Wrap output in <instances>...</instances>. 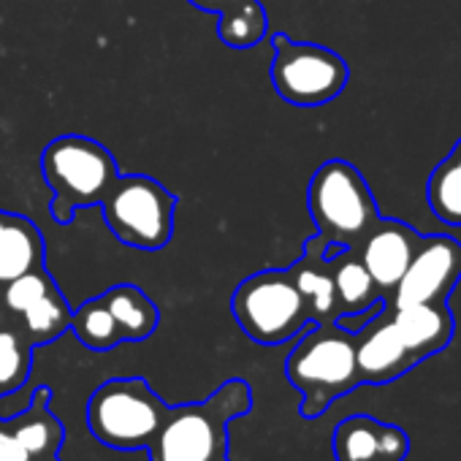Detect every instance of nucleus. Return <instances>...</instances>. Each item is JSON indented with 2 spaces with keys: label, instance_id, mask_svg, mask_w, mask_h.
<instances>
[{
  "label": "nucleus",
  "instance_id": "f257e3e1",
  "mask_svg": "<svg viewBox=\"0 0 461 461\" xmlns=\"http://www.w3.org/2000/svg\"><path fill=\"white\" fill-rule=\"evenodd\" d=\"M253 391L245 380L222 383L198 404L168 407V415L147 445L149 461H220L228 458V423L250 412Z\"/></svg>",
  "mask_w": 461,
  "mask_h": 461
},
{
  "label": "nucleus",
  "instance_id": "f03ea898",
  "mask_svg": "<svg viewBox=\"0 0 461 461\" xmlns=\"http://www.w3.org/2000/svg\"><path fill=\"white\" fill-rule=\"evenodd\" d=\"M291 385L302 393L304 418L323 415L331 402L361 385L356 366V334L337 323H310L285 361Z\"/></svg>",
  "mask_w": 461,
  "mask_h": 461
},
{
  "label": "nucleus",
  "instance_id": "7ed1b4c3",
  "mask_svg": "<svg viewBox=\"0 0 461 461\" xmlns=\"http://www.w3.org/2000/svg\"><path fill=\"white\" fill-rule=\"evenodd\" d=\"M41 174L52 187V217L71 225L77 209L101 206L120 176L114 155L90 136H58L41 152Z\"/></svg>",
  "mask_w": 461,
  "mask_h": 461
},
{
  "label": "nucleus",
  "instance_id": "20e7f679",
  "mask_svg": "<svg viewBox=\"0 0 461 461\" xmlns=\"http://www.w3.org/2000/svg\"><path fill=\"white\" fill-rule=\"evenodd\" d=\"M307 203L326 248H358L380 220L364 174L348 160H326L312 174Z\"/></svg>",
  "mask_w": 461,
  "mask_h": 461
},
{
  "label": "nucleus",
  "instance_id": "39448f33",
  "mask_svg": "<svg viewBox=\"0 0 461 461\" xmlns=\"http://www.w3.org/2000/svg\"><path fill=\"white\" fill-rule=\"evenodd\" d=\"M166 415L168 407L141 377L106 380L87 404L93 437L114 450H147Z\"/></svg>",
  "mask_w": 461,
  "mask_h": 461
},
{
  "label": "nucleus",
  "instance_id": "423d86ee",
  "mask_svg": "<svg viewBox=\"0 0 461 461\" xmlns=\"http://www.w3.org/2000/svg\"><path fill=\"white\" fill-rule=\"evenodd\" d=\"M230 312L258 345H283L312 323L288 269H267L242 280L230 296Z\"/></svg>",
  "mask_w": 461,
  "mask_h": 461
},
{
  "label": "nucleus",
  "instance_id": "0eeeda50",
  "mask_svg": "<svg viewBox=\"0 0 461 461\" xmlns=\"http://www.w3.org/2000/svg\"><path fill=\"white\" fill-rule=\"evenodd\" d=\"M101 209L112 234L128 248L163 250L171 242L176 195L147 174H120Z\"/></svg>",
  "mask_w": 461,
  "mask_h": 461
},
{
  "label": "nucleus",
  "instance_id": "6e6552de",
  "mask_svg": "<svg viewBox=\"0 0 461 461\" xmlns=\"http://www.w3.org/2000/svg\"><path fill=\"white\" fill-rule=\"evenodd\" d=\"M272 85L294 106H323L334 101L350 77L348 63L329 47L294 41L283 33L272 39Z\"/></svg>",
  "mask_w": 461,
  "mask_h": 461
},
{
  "label": "nucleus",
  "instance_id": "1a4fd4ad",
  "mask_svg": "<svg viewBox=\"0 0 461 461\" xmlns=\"http://www.w3.org/2000/svg\"><path fill=\"white\" fill-rule=\"evenodd\" d=\"M461 280V245L453 237H420V245L393 288L391 307L447 302Z\"/></svg>",
  "mask_w": 461,
  "mask_h": 461
},
{
  "label": "nucleus",
  "instance_id": "9d476101",
  "mask_svg": "<svg viewBox=\"0 0 461 461\" xmlns=\"http://www.w3.org/2000/svg\"><path fill=\"white\" fill-rule=\"evenodd\" d=\"M356 366L361 385H385L418 366L404 348L388 307H383L364 329L356 331Z\"/></svg>",
  "mask_w": 461,
  "mask_h": 461
},
{
  "label": "nucleus",
  "instance_id": "9b49d317",
  "mask_svg": "<svg viewBox=\"0 0 461 461\" xmlns=\"http://www.w3.org/2000/svg\"><path fill=\"white\" fill-rule=\"evenodd\" d=\"M418 245H420V237L410 225H404L399 220L380 217L377 225L364 237V242L356 248L361 264L366 267V272L372 275L375 285L380 288V294L385 299L399 285Z\"/></svg>",
  "mask_w": 461,
  "mask_h": 461
},
{
  "label": "nucleus",
  "instance_id": "f8f14e48",
  "mask_svg": "<svg viewBox=\"0 0 461 461\" xmlns=\"http://www.w3.org/2000/svg\"><path fill=\"white\" fill-rule=\"evenodd\" d=\"M331 447L337 461H404L410 437L372 415H350L334 429Z\"/></svg>",
  "mask_w": 461,
  "mask_h": 461
},
{
  "label": "nucleus",
  "instance_id": "ddd939ff",
  "mask_svg": "<svg viewBox=\"0 0 461 461\" xmlns=\"http://www.w3.org/2000/svg\"><path fill=\"white\" fill-rule=\"evenodd\" d=\"M391 321L415 358L420 364L423 358L445 350L453 339V315L447 310V302H429V304H407V307H388Z\"/></svg>",
  "mask_w": 461,
  "mask_h": 461
},
{
  "label": "nucleus",
  "instance_id": "4468645a",
  "mask_svg": "<svg viewBox=\"0 0 461 461\" xmlns=\"http://www.w3.org/2000/svg\"><path fill=\"white\" fill-rule=\"evenodd\" d=\"M323 242L315 237L307 242L304 256L288 269L299 294L307 302L310 310V321L312 323H334L339 318V302H337V291H334V277H331V267L323 258Z\"/></svg>",
  "mask_w": 461,
  "mask_h": 461
},
{
  "label": "nucleus",
  "instance_id": "2eb2a0df",
  "mask_svg": "<svg viewBox=\"0 0 461 461\" xmlns=\"http://www.w3.org/2000/svg\"><path fill=\"white\" fill-rule=\"evenodd\" d=\"M44 267V240L31 217L6 214L0 228V283H12L14 277Z\"/></svg>",
  "mask_w": 461,
  "mask_h": 461
},
{
  "label": "nucleus",
  "instance_id": "dca6fc26",
  "mask_svg": "<svg viewBox=\"0 0 461 461\" xmlns=\"http://www.w3.org/2000/svg\"><path fill=\"white\" fill-rule=\"evenodd\" d=\"M50 399H52V391L50 388H39L33 393L28 410H23L20 415L9 418L14 434L20 437V442H23V447L28 450L31 458L58 456V450L63 445V423L52 415Z\"/></svg>",
  "mask_w": 461,
  "mask_h": 461
},
{
  "label": "nucleus",
  "instance_id": "f3484780",
  "mask_svg": "<svg viewBox=\"0 0 461 461\" xmlns=\"http://www.w3.org/2000/svg\"><path fill=\"white\" fill-rule=\"evenodd\" d=\"M326 261L331 267L334 291H337V302H339V315L364 312V310L375 307L377 302H385V296L375 285L372 275L361 264L356 248L339 250L334 258H326Z\"/></svg>",
  "mask_w": 461,
  "mask_h": 461
},
{
  "label": "nucleus",
  "instance_id": "a211bd4d",
  "mask_svg": "<svg viewBox=\"0 0 461 461\" xmlns=\"http://www.w3.org/2000/svg\"><path fill=\"white\" fill-rule=\"evenodd\" d=\"M101 296L120 326L122 342H141L149 334H155V329L160 323V312H158L155 302L139 285L122 283V285L109 288Z\"/></svg>",
  "mask_w": 461,
  "mask_h": 461
},
{
  "label": "nucleus",
  "instance_id": "6ab92c4d",
  "mask_svg": "<svg viewBox=\"0 0 461 461\" xmlns=\"http://www.w3.org/2000/svg\"><path fill=\"white\" fill-rule=\"evenodd\" d=\"M217 17V36L230 50H253L269 33V17L258 0H240Z\"/></svg>",
  "mask_w": 461,
  "mask_h": 461
},
{
  "label": "nucleus",
  "instance_id": "aec40b11",
  "mask_svg": "<svg viewBox=\"0 0 461 461\" xmlns=\"http://www.w3.org/2000/svg\"><path fill=\"white\" fill-rule=\"evenodd\" d=\"M429 206L445 225L461 228V139L429 176Z\"/></svg>",
  "mask_w": 461,
  "mask_h": 461
},
{
  "label": "nucleus",
  "instance_id": "412c9836",
  "mask_svg": "<svg viewBox=\"0 0 461 461\" xmlns=\"http://www.w3.org/2000/svg\"><path fill=\"white\" fill-rule=\"evenodd\" d=\"M71 307L66 302V296L60 294L58 285H52L39 302H33L25 312H23V323H25V337L31 345H44V342H55L60 334H66L71 329Z\"/></svg>",
  "mask_w": 461,
  "mask_h": 461
},
{
  "label": "nucleus",
  "instance_id": "4be33fe9",
  "mask_svg": "<svg viewBox=\"0 0 461 461\" xmlns=\"http://www.w3.org/2000/svg\"><path fill=\"white\" fill-rule=\"evenodd\" d=\"M71 329L79 337V342L90 350H112L117 345H122V334L120 326L114 321V315L109 312L104 296H95L90 302H85L79 310H74L71 315Z\"/></svg>",
  "mask_w": 461,
  "mask_h": 461
},
{
  "label": "nucleus",
  "instance_id": "5701e85b",
  "mask_svg": "<svg viewBox=\"0 0 461 461\" xmlns=\"http://www.w3.org/2000/svg\"><path fill=\"white\" fill-rule=\"evenodd\" d=\"M31 342L9 329H0V396H9L31 377Z\"/></svg>",
  "mask_w": 461,
  "mask_h": 461
},
{
  "label": "nucleus",
  "instance_id": "b1692460",
  "mask_svg": "<svg viewBox=\"0 0 461 461\" xmlns=\"http://www.w3.org/2000/svg\"><path fill=\"white\" fill-rule=\"evenodd\" d=\"M52 285H58L55 277H52L44 267H39V269L25 272V275L14 277L12 283H6L4 302H6V307H9L12 312L23 315V312H25L33 302H39Z\"/></svg>",
  "mask_w": 461,
  "mask_h": 461
},
{
  "label": "nucleus",
  "instance_id": "393cba45",
  "mask_svg": "<svg viewBox=\"0 0 461 461\" xmlns=\"http://www.w3.org/2000/svg\"><path fill=\"white\" fill-rule=\"evenodd\" d=\"M0 461H31L20 437L12 429V420L0 418Z\"/></svg>",
  "mask_w": 461,
  "mask_h": 461
},
{
  "label": "nucleus",
  "instance_id": "a878e982",
  "mask_svg": "<svg viewBox=\"0 0 461 461\" xmlns=\"http://www.w3.org/2000/svg\"><path fill=\"white\" fill-rule=\"evenodd\" d=\"M187 4L195 6V9H201V12H209V14H220V12H225L228 6L240 4V0H187Z\"/></svg>",
  "mask_w": 461,
  "mask_h": 461
},
{
  "label": "nucleus",
  "instance_id": "bb28decb",
  "mask_svg": "<svg viewBox=\"0 0 461 461\" xmlns=\"http://www.w3.org/2000/svg\"><path fill=\"white\" fill-rule=\"evenodd\" d=\"M31 461H58V456H47V458H31Z\"/></svg>",
  "mask_w": 461,
  "mask_h": 461
},
{
  "label": "nucleus",
  "instance_id": "cd10ccee",
  "mask_svg": "<svg viewBox=\"0 0 461 461\" xmlns=\"http://www.w3.org/2000/svg\"><path fill=\"white\" fill-rule=\"evenodd\" d=\"M6 214H9V212H0V228H4V222H6Z\"/></svg>",
  "mask_w": 461,
  "mask_h": 461
},
{
  "label": "nucleus",
  "instance_id": "c85d7f7f",
  "mask_svg": "<svg viewBox=\"0 0 461 461\" xmlns=\"http://www.w3.org/2000/svg\"><path fill=\"white\" fill-rule=\"evenodd\" d=\"M220 461H228V458H220Z\"/></svg>",
  "mask_w": 461,
  "mask_h": 461
}]
</instances>
